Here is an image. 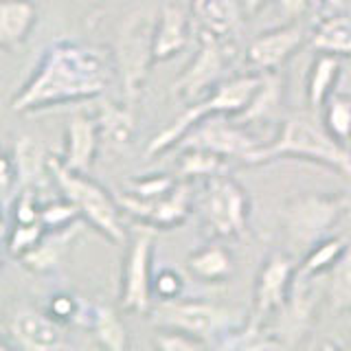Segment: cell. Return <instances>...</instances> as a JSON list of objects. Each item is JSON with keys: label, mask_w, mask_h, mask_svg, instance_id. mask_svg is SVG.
Returning a JSON list of instances; mask_svg holds the SVG:
<instances>
[{"label": "cell", "mask_w": 351, "mask_h": 351, "mask_svg": "<svg viewBox=\"0 0 351 351\" xmlns=\"http://www.w3.org/2000/svg\"><path fill=\"white\" fill-rule=\"evenodd\" d=\"M110 80L112 69L104 51L73 40L53 42L11 99V110L33 114L53 106L99 99L106 95Z\"/></svg>", "instance_id": "1"}, {"label": "cell", "mask_w": 351, "mask_h": 351, "mask_svg": "<svg viewBox=\"0 0 351 351\" xmlns=\"http://www.w3.org/2000/svg\"><path fill=\"white\" fill-rule=\"evenodd\" d=\"M277 158H299L332 169L351 180V149L343 147L314 121L305 117H288L270 143L248 156V165H263Z\"/></svg>", "instance_id": "2"}, {"label": "cell", "mask_w": 351, "mask_h": 351, "mask_svg": "<svg viewBox=\"0 0 351 351\" xmlns=\"http://www.w3.org/2000/svg\"><path fill=\"white\" fill-rule=\"evenodd\" d=\"M259 80H261V73L259 75H241V77L226 80V82L222 80L204 99H200V101H195L186 108L171 125L160 130L158 134L149 141L145 156L154 158V156H160V154H165L171 147H178V143L184 138L186 132L208 117L235 119L241 110L250 104V99L259 86Z\"/></svg>", "instance_id": "3"}, {"label": "cell", "mask_w": 351, "mask_h": 351, "mask_svg": "<svg viewBox=\"0 0 351 351\" xmlns=\"http://www.w3.org/2000/svg\"><path fill=\"white\" fill-rule=\"evenodd\" d=\"M51 176L53 182L58 184V189L66 200H71L77 211H80L84 222L90 224L97 233H101L112 244H125L128 230L123 226V217L117 197L110 195L101 184L93 180L88 173H77L66 169L60 162L58 156H51Z\"/></svg>", "instance_id": "4"}, {"label": "cell", "mask_w": 351, "mask_h": 351, "mask_svg": "<svg viewBox=\"0 0 351 351\" xmlns=\"http://www.w3.org/2000/svg\"><path fill=\"white\" fill-rule=\"evenodd\" d=\"M154 20L145 11H134L123 20L114 44V64L128 106H134L145 88L154 62Z\"/></svg>", "instance_id": "5"}, {"label": "cell", "mask_w": 351, "mask_h": 351, "mask_svg": "<svg viewBox=\"0 0 351 351\" xmlns=\"http://www.w3.org/2000/svg\"><path fill=\"white\" fill-rule=\"evenodd\" d=\"M349 208L351 197L343 193H305L285 204L283 228L294 244L312 248L329 237Z\"/></svg>", "instance_id": "6"}, {"label": "cell", "mask_w": 351, "mask_h": 351, "mask_svg": "<svg viewBox=\"0 0 351 351\" xmlns=\"http://www.w3.org/2000/svg\"><path fill=\"white\" fill-rule=\"evenodd\" d=\"M149 321L156 329H176L191 334L208 343L217 334L233 332V312L224 307L197 301V299H171L152 305Z\"/></svg>", "instance_id": "7"}, {"label": "cell", "mask_w": 351, "mask_h": 351, "mask_svg": "<svg viewBox=\"0 0 351 351\" xmlns=\"http://www.w3.org/2000/svg\"><path fill=\"white\" fill-rule=\"evenodd\" d=\"M156 228L138 224L132 230L128 252L121 268V290H119V307L130 314H149L152 310V257L154 241H156Z\"/></svg>", "instance_id": "8"}, {"label": "cell", "mask_w": 351, "mask_h": 351, "mask_svg": "<svg viewBox=\"0 0 351 351\" xmlns=\"http://www.w3.org/2000/svg\"><path fill=\"white\" fill-rule=\"evenodd\" d=\"M250 200L237 180L226 173L206 178L204 189V224L215 239L241 237L246 233Z\"/></svg>", "instance_id": "9"}, {"label": "cell", "mask_w": 351, "mask_h": 351, "mask_svg": "<svg viewBox=\"0 0 351 351\" xmlns=\"http://www.w3.org/2000/svg\"><path fill=\"white\" fill-rule=\"evenodd\" d=\"M197 40H200V47H197L195 58L176 77L171 86L173 95H178L189 106L204 99L222 82L228 58L233 53L230 51V40L215 38L206 31H197Z\"/></svg>", "instance_id": "10"}, {"label": "cell", "mask_w": 351, "mask_h": 351, "mask_svg": "<svg viewBox=\"0 0 351 351\" xmlns=\"http://www.w3.org/2000/svg\"><path fill=\"white\" fill-rule=\"evenodd\" d=\"M261 145V141L252 138L244 125L235 123L228 117H208L200 123H195L184 138L178 143V149L184 147H200L213 152L222 158H239L248 160V156Z\"/></svg>", "instance_id": "11"}, {"label": "cell", "mask_w": 351, "mask_h": 351, "mask_svg": "<svg viewBox=\"0 0 351 351\" xmlns=\"http://www.w3.org/2000/svg\"><path fill=\"white\" fill-rule=\"evenodd\" d=\"M299 266L285 252H272L266 257L257 274L255 285V303H252V321L250 325L261 327L270 316L277 314L285 301L290 299L292 285L296 279Z\"/></svg>", "instance_id": "12"}, {"label": "cell", "mask_w": 351, "mask_h": 351, "mask_svg": "<svg viewBox=\"0 0 351 351\" xmlns=\"http://www.w3.org/2000/svg\"><path fill=\"white\" fill-rule=\"evenodd\" d=\"M119 206L128 215L138 219L141 224L152 226L156 230L176 228L186 222L191 215V202H193V184L191 180H178L167 195H160L156 200H138L128 193H121Z\"/></svg>", "instance_id": "13"}, {"label": "cell", "mask_w": 351, "mask_h": 351, "mask_svg": "<svg viewBox=\"0 0 351 351\" xmlns=\"http://www.w3.org/2000/svg\"><path fill=\"white\" fill-rule=\"evenodd\" d=\"M7 332L22 351H66L64 325L49 312L36 310L27 303H16L9 310Z\"/></svg>", "instance_id": "14"}, {"label": "cell", "mask_w": 351, "mask_h": 351, "mask_svg": "<svg viewBox=\"0 0 351 351\" xmlns=\"http://www.w3.org/2000/svg\"><path fill=\"white\" fill-rule=\"evenodd\" d=\"M305 29L299 22H288L257 36L248 44L246 60L257 73H277L292 55L303 47Z\"/></svg>", "instance_id": "15"}, {"label": "cell", "mask_w": 351, "mask_h": 351, "mask_svg": "<svg viewBox=\"0 0 351 351\" xmlns=\"http://www.w3.org/2000/svg\"><path fill=\"white\" fill-rule=\"evenodd\" d=\"M101 149V138H99L97 117L75 114L69 119L64 132V149L60 162L66 169L77 173H88L95 165V158Z\"/></svg>", "instance_id": "16"}, {"label": "cell", "mask_w": 351, "mask_h": 351, "mask_svg": "<svg viewBox=\"0 0 351 351\" xmlns=\"http://www.w3.org/2000/svg\"><path fill=\"white\" fill-rule=\"evenodd\" d=\"M82 222L84 219L60 230H47L38 244L33 246L27 255L20 257V263L36 274H49L53 270H58L62 266V261L66 259V255H69L71 246L75 244V239L80 237Z\"/></svg>", "instance_id": "17"}, {"label": "cell", "mask_w": 351, "mask_h": 351, "mask_svg": "<svg viewBox=\"0 0 351 351\" xmlns=\"http://www.w3.org/2000/svg\"><path fill=\"white\" fill-rule=\"evenodd\" d=\"M191 40V22L178 5H165L154 27V62H169L186 49Z\"/></svg>", "instance_id": "18"}, {"label": "cell", "mask_w": 351, "mask_h": 351, "mask_svg": "<svg viewBox=\"0 0 351 351\" xmlns=\"http://www.w3.org/2000/svg\"><path fill=\"white\" fill-rule=\"evenodd\" d=\"M14 162H16V173H18V184L20 189H44L49 182H53L51 176V156L44 149L42 141L33 136H20L14 143Z\"/></svg>", "instance_id": "19"}, {"label": "cell", "mask_w": 351, "mask_h": 351, "mask_svg": "<svg viewBox=\"0 0 351 351\" xmlns=\"http://www.w3.org/2000/svg\"><path fill=\"white\" fill-rule=\"evenodd\" d=\"M191 16L200 31L230 40L239 31L244 11L237 0H191Z\"/></svg>", "instance_id": "20"}, {"label": "cell", "mask_w": 351, "mask_h": 351, "mask_svg": "<svg viewBox=\"0 0 351 351\" xmlns=\"http://www.w3.org/2000/svg\"><path fill=\"white\" fill-rule=\"evenodd\" d=\"M97 125H99V138H101V149H108L112 154H123L132 138H134V112H132V106L123 104H112L106 101L99 110L97 117Z\"/></svg>", "instance_id": "21"}, {"label": "cell", "mask_w": 351, "mask_h": 351, "mask_svg": "<svg viewBox=\"0 0 351 351\" xmlns=\"http://www.w3.org/2000/svg\"><path fill=\"white\" fill-rule=\"evenodd\" d=\"M38 20L31 0H0V49L14 51L27 42Z\"/></svg>", "instance_id": "22"}, {"label": "cell", "mask_w": 351, "mask_h": 351, "mask_svg": "<svg viewBox=\"0 0 351 351\" xmlns=\"http://www.w3.org/2000/svg\"><path fill=\"white\" fill-rule=\"evenodd\" d=\"M86 327L93 332L95 343L104 351H128L130 349L128 327L112 305L90 303V314H88Z\"/></svg>", "instance_id": "23"}, {"label": "cell", "mask_w": 351, "mask_h": 351, "mask_svg": "<svg viewBox=\"0 0 351 351\" xmlns=\"http://www.w3.org/2000/svg\"><path fill=\"white\" fill-rule=\"evenodd\" d=\"M310 44L316 53L334 55V58H351V16L334 11L314 27Z\"/></svg>", "instance_id": "24"}, {"label": "cell", "mask_w": 351, "mask_h": 351, "mask_svg": "<svg viewBox=\"0 0 351 351\" xmlns=\"http://www.w3.org/2000/svg\"><path fill=\"white\" fill-rule=\"evenodd\" d=\"M340 73H343L340 58L316 53V58L310 66V73H307V88H305L307 106H310L312 112H321L327 99L336 93V82L340 80Z\"/></svg>", "instance_id": "25"}, {"label": "cell", "mask_w": 351, "mask_h": 351, "mask_svg": "<svg viewBox=\"0 0 351 351\" xmlns=\"http://www.w3.org/2000/svg\"><path fill=\"white\" fill-rule=\"evenodd\" d=\"M186 268L195 279L204 283H222L233 274V257L222 244H206L193 250L186 259Z\"/></svg>", "instance_id": "26"}, {"label": "cell", "mask_w": 351, "mask_h": 351, "mask_svg": "<svg viewBox=\"0 0 351 351\" xmlns=\"http://www.w3.org/2000/svg\"><path fill=\"white\" fill-rule=\"evenodd\" d=\"M281 97H283V80L279 71L277 73H261V80L255 95H252L250 104L241 110V112L233 119L239 125H248L252 121L272 117L281 106Z\"/></svg>", "instance_id": "27"}, {"label": "cell", "mask_w": 351, "mask_h": 351, "mask_svg": "<svg viewBox=\"0 0 351 351\" xmlns=\"http://www.w3.org/2000/svg\"><path fill=\"white\" fill-rule=\"evenodd\" d=\"M349 239L345 237H325L318 244H314L299 266V274L312 279H321L323 274H327L336 266V261L345 255V250L349 248Z\"/></svg>", "instance_id": "28"}, {"label": "cell", "mask_w": 351, "mask_h": 351, "mask_svg": "<svg viewBox=\"0 0 351 351\" xmlns=\"http://www.w3.org/2000/svg\"><path fill=\"white\" fill-rule=\"evenodd\" d=\"M323 130L343 147L351 149V97L334 93L323 106Z\"/></svg>", "instance_id": "29"}, {"label": "cell", "mask_w": 351, "mask_h": 351, "mask_svg": "<svg viewBox=\"0 0 351 351\" xmlns=\"http://www.w3.org/2000/svg\"><path fill=\"white\" fill-rule=\"evenodd\" d=\"M226 171V158L217 156L213 152L200 147H184L180 149L178 160V176L180 180H195V178H213Z\"/></svg>", "instance_id": "30"}, {"label": "cell", "mask_w": 351, "mask_h": 351, "mask_svg": "<svg viewBox=\"0 0 351 351\" xmlns=\"http://www.w3.org/2000/svg\"><path fill=\"white\" fill-rule=\"evenodd\" d=\"M327 301L334 312L351 310V246L327 272Z\"/></svg>", "instance_id": "31"}, {"label": "cell", "mask_w": 351, "mask_h": 351, "mask_svg": "<svg viewBox=\"0 0 351 351\" xmlns=\"http://www.w3.org/2000/svg\"><path fill=\"white\" fill-rule=\"evenodd\" d=\"M47 312L58 321L60 325H84L88 323V314H90V303L82 301L80 296L60 292L51 296Z\"/></svg>", "instance_id": "32"}, {"label": "cell", "mask_w": 351, "mask_h": 351, "mask_svg": "<svg viewBox=\"0 0 351 351\" xmlns=\"http://www.w3.org/2000/svg\"><path fill=\"white\" fill-rule=\"evenodd\" d=\"M217 351H274V338L263 336L261 327L248 325L246 332H228Z\"/></svg>", "instance_id": "33"}, {"label": "cell", "mask_w": 351, "mask_h": 351, "mask_svg": "<svg viewBox=\"0 0 351 351\" xmlns=\"http://www.w3.org/2000/svg\"><path fill=\"white\" fill-rule=\"evenodd\" d=\"M176 178L169 173H152V176H141V178H132L125 182V193L138 200H156L160 195H167L173 186Z\"/></svg>", "instance_id": "34"}, {"label": "cell", "mask_w": 351, "mask_h": 351, "mask_svg": "<svg viewBox=\"0 0 351 351\" xmlns=\"http://www.w3.org/2000/svg\"><path fill=\"white\" fill-rule=\"evenodd\" d=\"M47 233V226L42 222H29V224H14V228L9 230L7 235V250L9 255H14L16 259H20L22 255L38 244V241Z\"/></svg>", "instance_id": "35"}, {"label": "cell", "mask_w": 351, "mask_h": 351, "mask_svg": "<svg viewBox=\"0 0 351 351\" xmlns=\"http://www.w3.org/2000/svg\"><path fill=\"white\" fill-rule=\"evenodd\" d=\"M40 219H42V224L47 226V230H60V228L80 222L82 215L77 211V206L62 195L60 200H51L47 204H42Z\"/></svg>", "instance_id": "36"}, {"label": "cell", "mask_w": 351, "mask_h": 351, "mask_svg": "<svg viewBox=\"0 0 351 351\" xmlns=\"http://www.w3.org/2000/svg\"><path fill=\"white\" fill-rule=\"evenodd\" d=\"M156 351H206V343L191 334L176 332V329H158L154 334Z\"/></svg>", "instance_id": "37"}, {"label": "cell", "mask_w": 351, "mask_h": 351, "mask_svg": "<svg viewBox=\"0 0 351 351\" xmlns=\"http://www.w3.org/2000/svg\"><path fill=\"white\" fill-rule=\"evenodd\" d=\"M152 292L158 301H171L182 296V277L171 268H165L154 274Z\"/></svg>", "instance_id": "38"}, {"label": "cell", "mask_w": 351, "mask_h": 351, "mask_svg": "<svg viewBox=\"0 0 351 351\" xmlns=\"http://www.w3.org/2000/svg\"><path fill=\"white\" fill-rule=\"evenodd\" d=\"M42 204L38 200L36 189H20L14 206V224H29V222H42L40 219Z\"/></svg>", "instance_id": "39"}, {"label": "cell", "mask_w": 351, "mask_h": 351, "mask_svg": "<svg viewBox=\"0 0 351 351\" xmlns=\"http://www.w3.org/2000/svg\"><path fill=\"white\" fill-rule=\"evenodd\" d=\"M16 184H18V173H16L14 156H9V154L0 149V197L7 195Z\"/></svg>", "instance_id": "40"}, {"label": "cell", "mask_w": 351, "mask_h": 351, "mask_svg": "<svg viewBox=\"0 0 351 351\" xmlns=\"http://www.w3.org/2000/svg\"><path fill=\"white\" fill-rule=\"evenodd\" d=\"M310 0H277V7H279V14L288 20V22H296L305 11Z\"/></svg>", "instance_id": "41"}, {"label": "cell", "mask_w": 351, "mask_h": 351, "mask_svg": "<svg viewBox=\"0 0 351 351\" xmlns=\"http://www.w3.org/2000/svg\"><path fill=\"white\" fill-rule=\"evenodd\" d=\"M237 3H239L241 11H244V16H257L270 0H237Z\"/></svg>", "instance_id": "42"}, {"label": "cell", "mask_w": 351, "mask_h": 351, "mask_svg": "<svg viewBox=\"0 0 351 351\" xmlns=\"http://www.w3.org/2000/svg\"><path fill=\"white\" fill-rule=\"evenodd\" d=\"M323 3L327 7H332L334 11H343V7H345V0H323Z\"/></svg>", "instance_id": "43"}, {"label": "cell", "mask_w": 351, "mask_h": 351, "mask_svg": "<svg viewBox=\"0 0 351 351\" xmlns=\"http://www.w3.org/2000/svg\"><path fill=\"white\" fill-rule=\"evenodd\" d=\"M5 215H3V206H0V235H5Z\"/></svg>", "instance_id": "44"}, {"label": "cell", "mask_w": 351, "mask_h": 351, "mask_svg": "<svg viewBox=\"0 0 351 351\" xmlns=\"http://www.w3.org/2000/svg\"><path fill=\"white\" fill-rule=\"evenodd\" d=\"M3 261H5V248H3V235H0V268H3Z\"/></svg>", "instance_id": "45"}, {"label": "cell", "mask_w": 351, "mask_h": 351, "mask_svg": "<svg viewBox=\"0 0 351 351\" xmlns=\"http://www.w3.org/2000/svg\"><path fill=\"white\" fill-rule=\"evenodd\" d=\"M0 351H11V347H9V345L5 343L3 338H0Z\"/></svg>", "instance_id": "46"}]
</instances>
